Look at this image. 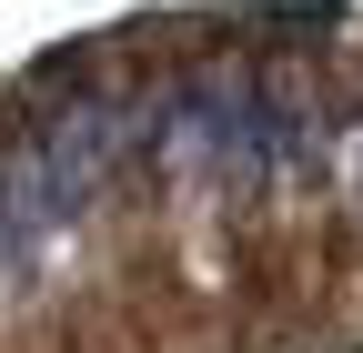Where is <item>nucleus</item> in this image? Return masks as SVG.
<instances>
[{"label":"nucleus","instance_id":"1","mask_svg":"<svg viewBox=\"0 0 363 353\" xmlns=\"http://www.w3.org/2000/svg\"><path fill=\"white\" fill-rule=\"evenodd\" d=\"M142 162L212 192H272L333 162V121L272 81H202V91L142 111Z\"/></svg>","mask_w":363,"mask_h":353},{"label":"nucleus","instance_id":"2","mask_svg":"<svg viewBox=\"0 0 363 353\" xmlns=\"http://www.w3.org/2000/svg\"><path fill=\"white\" fill-rule=\"evenodd\" d=\"M343 162H353V192H363V121L343 131Z\"/></svg>","mask_w":363,"mask_h":353},{"label":"nucleus","instance_id":"3","mask_svg":"<svg viewBox=\"0 0 363 353\" xmlns=\"http://www.w3.org/2000/svg\"><path fill=\"white\" fill-rule=\"evenodd\" d=\"M0 303H11V293H0Z\"/></svg>","mask_w":363,"mask_h":353}]
</instances>
